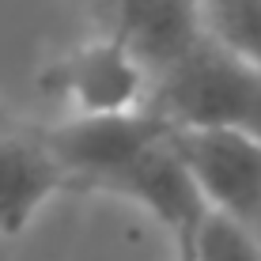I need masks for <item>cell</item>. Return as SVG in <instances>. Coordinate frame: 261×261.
Segmentation results:
<instances>
[{"label":"cell","instance_id":"6da1fadb","mask_svg":"<svg viewBox=\"0 0 261 261\" xmlns=\"http://www.w3.org/2000/svg\"><path fill=\"white\" fill-rule=\"evenodd\" d=\"M148 106L170 129H239L261 140V65L204 34L151 84Z\"/></svg>","mask_w":261,"mask_h":261},{"label":"cell","instance_id":"7a4b0ae2","mask_svg":"<svg viewBox=\"0 0 261 261\" xmlns=\"http://www.w3.org/2000/svg\"><path fill=\"white\" fill-rule=\"evenodd\" d=\"M42 137L65 170L68 190L98 193L151 144L167 140L170 121L151 106H140L129 114H95V118L53 121V125H42Z\"/></svg>","mask_w":261,"mask_h":261},{"label":"cell","instance_id":"3957f363","mask_svg":"<svg viewBox=\"0 0 261 261\" xmlns=\"http://www.w3.org/2000/svg\"><path fill=\"white\" fill-rule=\"evenodd\" d=\"M42 95L57 98L68 118H95V114H129L148 106L151 76L129 53L121 38L98 34L80 49L57 57L38 76Z\"/></svg>","mask_w":261,"mask_h":261},{"label":"cell","instance_id":"277c9868","mask_svg":"<svg viewBox=\"0 0 261 261\" xmlns=\"http://www.w3.org/2000/svg\"><path fill=\"white\" fill-rule=\"evenodd\" d=\"M212 208L261 231V140L239 129H170Z\"/></svg>","mask_w":261,"mask_h":261},{"label":"cell","instance_id":"5b68a950","mask_svg":"<svg viewBox=\"0 0 261 261\" xmlns=\"http://www.w3.org/2000/svg\"><path fill=\"white\" fill-rule=\"evenodd\" d=\"M102 31L121 38L155 84L208 34L204 0H114Z\"/></svg>","mask_w":261,"mask_h":261},{"label":"cell","instance_id":"8992f818","mask_svg":"<svg viewBox=\"0 0 261 261\" xmlns=\"http://www.w3.org/2000/svg\"><path fill=\"white\" fill-rule=\"evenodd\" d=\"M98 193H114L125 201L140 204L148 216H155L170 235H186L197 227L204 212L212 208L204 190L197 186L193 170L186 167L182 151L174 148V140L151 144L144 155H137L121 174H114Z\"/></svg>","mask_w":261,"mask_h":261},{"label":"cell","instance_id":"52a82bcc","mask_svg":"<svg viewBox=\"0 0 261 261\" xmlns=\"http://www.w3.org/2000/svg\"><path fill=\"white\" fill-rule=\"evenodd\" d=\"M57 190H68V178L42 137V125L0 133V239L23 235Z\"/></svg>","mask_w":261,"mask_h":261},{"label":"cell","instance_id":"ba28073f","mask_svg":"<svg viewBox=\"0 0 261 261\" xmlns=\"http://www.w3.org/2000/svg\"><path fill=\"white\" fill-rule=\"evenodd\" d=\"M174 239L190 242L193 261H261V235L250 223H242L239 216L220 208H208L193 231Z\"/></svg>","mask_w":261,"mask_h":261},{"label":"cell","instance_id":"9c48e42d","mask_svg":"<svg viewBox=\"0 0 261 261\" xmlns=\"http://www.w3.org/2000/svg\"><path fill=\"white\" fill-rule=\"evenodd\" d=\"M204 27L216 42L261 65V0H204Z\"/></svg>","mask_w":261,"mask_h":261},{"label":"cell","instance_id":"30bf717a","mask_svg":"<svg viewBox=\"0 0 261 261\" xmlns=\"http://www.w3.org/2000/svg\"><path fill=\"white\" fill-rule=\"evenodd\" d=\"M80 4H84L98 23H106V15H110V4H114V0H80Z\"/></svg>","mask_w":261,"mask_h":261},{"label":"cell","instance_id":"8fae6325","mask_svg":"<svg viewBox=\"0 0 261 261\" xmlns=\"http://www.w3.org/2000/svg\"><path fill=\"white\" fill-rule=\"evenodd\" d=\"M15 125H23L19 118H15L8 106H0V133H8V129H15Z\"/></svg>","mask_w":261,"mask_h":261},{"label":"cell","instance_id":"7c38bea8","mask_svg":"<svg viewBox=\"0 0 261 261\" xmlns=\"http://www.w3.org/2000/svg\"><path fill=\"white\" fill-rule=\"evenodd\" d=\"M174 246H178V261H193V250L186 239H174Z\"/></svg>","mask_w":261,"mask_h":261}]
</instances>
